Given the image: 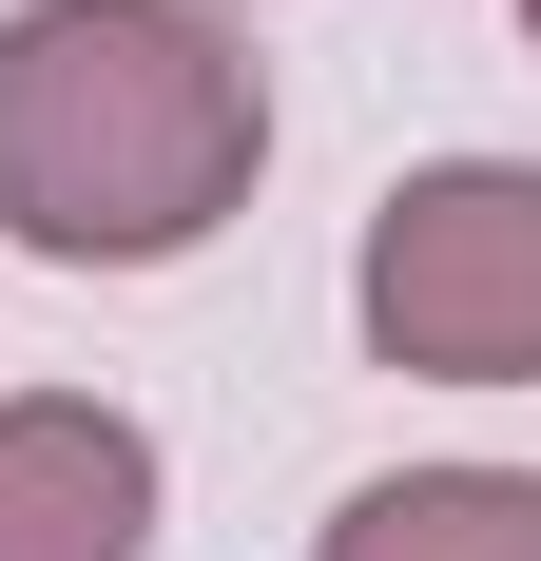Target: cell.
Here are the masks:
<instances>
[{
  "instance_id": "6da1fadb",
  "label": "cell",
  "mask_w": 541,
  "mask_h": 561,
  "mask_svg": "<svg viewBox=\"0 0 541 561\" xmlns=\"http://www.w3.org/2000/svg\"><path fill=\"white\" fill-rule=\"evenodd\" d=\"M270 78L214 0H20L0 20V252L156 272L252 214Z\"/></svg>"
},
{
  "instance_id": "7a4b0ae2",
  "label": "cell",
  "mask_w": 541,
  "mask_h": 561,
  "mask_svg": "<svg viewBox=\"0 0 541 561\" xmlns=\"http://www.w3.org/2000/svg\"><path fill=\"white\" fill-rule=\"evenodd\" d=\"M348 310L406 388H541V156H426L348 252Z\"/></svg>"
},
{
  "instance_id": "3957f363",
  "label": "cell",
  "mask_w": 541,
  "mask_h": 561,
  "mask_svg": "<svg viewBox=\"0 0 541 561\" xmlns=\"http://www.w3.org/2000/svg\"><path fill=\"white\" fill-rule=\"evenodd\" d=\"M156 542V426L97 388L0 407V561H136Z\"/></svg>"
},
{
  "instance_id": "277c9868",
  "label": "cell",
  "mask_w": 541,
  "mask_h": 561,
  "mask_svg": "<svg viewBox=\"0 0 541 561\" xmlns=\"http://www.w3.org/2000/svg\"><path fill=\"white\" fill-rule=\"evenodd\" d=\"M310 561H541V465H406V484H348Z\"/></svg>"
},
{
  "instance_id": "5b68a950",
  "label": "cell",
  "mask_w": 541,
  "mask_h": 561,
  "mask_svg": "<svg viewBox=\"0 0 541 561\" xmlns=\"http://www.w3.org/2000/svg\"><path fill=\"white\" fill-rule=\"evenodd\" d=\"M522 39H541V0H522Z\"/></svg>"
}]
</instances>
